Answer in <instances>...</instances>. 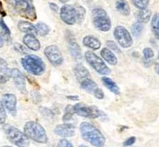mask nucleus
<instances>
[{"label": "nucleus", "instance_id": "nucleus-1", "mask_svg": "<svg viewBox=\"0 0 159 147\" xmlns=\"http://www.w3.org/2000/svg\"><path fill=\"white\" fill-rule=\"evenodd\" d=\"M80 132L83 139L96 147H103L105 145V137L92 124L83 122L80 125Z\"/></svg>", "mask_w": 159, "mask_h": 147}, {"label": "nucleus", "instance_id": "nucleus-2", "mask_svg": "<svg viewBox=\"0 0 159 147\" xmlns=\"http://www.w3.org/2000/svg\"><path fill=\"white\" fill-rule=\"evenodd\" d=\"M20 62L23 68L34 76H41L46 69L45 62L36 55H26L20 60Z\"/></svg>", "mask_w": 159, "mask_h": 147}, {"label": "nucleus", "instance_id": "nucleus-3", "mask_svg": "<svg viewBox=\"0 0 159 147\" xmlns=\"http://www.w3.org/2000/svg\"><path fill=\"white\" fill-rule=\"evenodd\" d=\"M24 133L33 141L39 144H46L48 142V136L45 129L35 121H29L24 126Z\"/></svg>", "mask_w": 159, "mask_h": 147}, {"label": "nucleus", "instance_id": "nucleus-4", "mask_svg": "<svg viewBox=\"0 0 159 147\" xmlns=\"http://www.w3.org/2000/svg\"><path fill=\"white\" fill-rule=\"evenodd\" d=\"M92 22L94 26L102 31V32H108L112 27L111 20L107 14V12L101 7L94 8L91 12Z\"/></svg>", "mask_w": 159, "mask_h": 147}, {"label": "nucleus", "instance_id": "nucleus-5", "mask_svg": "<svg viewBox=\"0 0 159 147\" xmlns=\"http://www.w3.org/2000/svg\"><path fill=\"white\" fill-rule=\"evenodd\" d=\"M5 132L8 140L15 145L19 147L29 146L30 145L29 138L25 135L24 132H22L19 129L12 127V126H7L5 129Z\"/></svg>", "mask_w": 159, "mask_h": 147}, {"label": "nucleus", "instance_id": "nucleus-6", "mask_svg": "<svg viewBox=\"0 0 159 147\" xmlns=\"http://www.w3.org/2000/svg\"><path fill=\"white\" fill-rule=\"evenodd\" d=\"M74 111L75 114L83 117H88V118H99L102 117H105L106 115L102 112L101 110L98 109L97 106L95 105H87L82 103H78L74 105Z\"/></svg>", "mask_w": 159, "mask_h": 147}, {"label": "nucleus", "instance_id": "nucleus-7", "mask_svg": "<svg viewBox=\"0 0 159 147\" xmlns=\"http://www.w3.org/2000/svg\"><path fill=\"white\" fill-rule=\"evenodd\" d=\"M85 59L88 62V63L99 74L107 76L111 73L110 68L107 66V64L94 52L92 51H87L85 52Z\"/></svg>", "mask_w": 159, "mask_h": 147}, {"label": "nucleus", "instance_id": "nucleus-8", "mask_svg": "<svg viewBox=\"0 0 159 147\" xmlns=\"http://www.w3.org/2000/svg\"><path fill=\"white\" fill-rule=\"evenodd\" d=\"M114 35L115 38L117 40L118 44L120 45V47H122L123 48H129L133 44V39L131 37V34H129L128 29L125 28L124 26L121 25L116 26L114 30Z\"/></svg>", "mask_w": 159, "mask_h": 147}, {"label": "nucleus", "instance_id": "nucleus-9", "mask_svg": "<svg viewBox=\"0 0 159 147\" xmlns=\"http://www.w3.org/2000/svg\"><path fill=\"white\" fill-rule=\"evenodd\" d=\"M14 8L21 17H23L27 20L34 21L37 17L36 11H35V8L33 5L32 0H25L22 3L16 6Z\"/></svg>", "mask_w": 159, "mask_h": 147}, {"label": "nucleus", "instance_id": "nucleus-10", "mask_svg": "<svg viewBox=\"0 0 159 147\" xmlns=\"http://www.w3.org/2000/svg\"><path fill=\"white\" fill-rule=\"evenodd\" d=\"M44 53H45V56L47 57V59L49 61V62L51 64H53L54 66H59L63 62V58H62L61 52L56 45L48 46L45 48Z\"/></svg>", "mask_w": 159, "mask_h": 147}, {"label": "nucleus", "instance_id": "nucleus-11", "mask_svg": "<svg viewBox=\"0 0 159 147\" xmlns=\"http://www.w3.org/2000/svg\"><path fill=\"white\" fill-rule=\"evenodd\" d=\"M61 19L68 25H73L77 21L75 7L71 5H64L60 11Z\"/></svg>", "mask_w": 159, "mask_h": 147}, {"label": "nucleus", "instance_id": "nucleus-12", "mask_svg": "<svg viewBox=\"0 0 159 147\" xmlns=\"http://www.w3.org/2000/svg\"><path fill=\"white\" fill-rule=\"evenodd\" d=\"M2 103L5 109L7 110L9 114L12 116L17 115V99L13 94H5L2 97Z\"/></svg>", "mask_w": 159, "mask_h": 147}, {"label": "nucleus", "instance_id": "nucleus-13", "mask_svg": "<svg viewBox=\"0 0 159 147\" xmlns=\"http://www.w3.org/2000/svg\"><path fill=\"white\" fill-rule=\"evenodd\" d=\"M75 126L73 124H70V123H64V124H61V125H58L55 130H54V132L61 136V137H63V138H68V137H72L74 136L75 134Z\"/></svg>", "mask_w": 159, "mask_h": 147}, {"label": "nucleus", "instance_id": "nucleus-14", "mask_svg": "<svg viewBox=\"0 0 159 147\" xmlns=\"http://www.w3.org/2000/svg\"><path fill=\"white\" fill-rule=\"evenodd\" d=\"M11 77L13 78L14 84L17 89L20 91H25V77L21 72L16 68L11 70Z\"/></svg>", "mask_w": 159, "mask_h": 147}, {"label": "nucleus", "instance_id": "nucleus-15", "mask_svg": "<svg viewBox=\"0 0 159 147\" xmlns=\"http://www.w3.org/2000/svg\"><path fill=\"white\" fill-rule=\"evenodd\" d=\"M23 43L25 44V46L34 50V51H37L40 49V42L39 40L34 36V34H26L23 36Z\"/></svg>", "mask_w": 159, "mask_h": 147}, {"label": "nucleus", "instance_id": "nucleus-16", "mask_svg": "<svg viewBox=\"0 0 159 147\" xmlns=\"http://www.w3.org/2000/svg\"><path fill=\"white\" fill-rule=\"evenodd\" d=\"M11 77V70L9 69L7 62L0 58V84H5Z\"/></svg>", "mask_w": 159, "mask_h": 147}, {"label": "nucleus", "instance_id": "nucleus-17", "mask_svg": "<svg viewBox=\"0 0 159 147\" xmlns=\"http://www.w3.org/2000/svg\"><path fill=\"white\" fill-rule=\"evenodd\" d=\"M83 45L92 50H97L101 48L102 43L96 36L89 34L83 38Z\"/></svg>", "mask_w": 159, "mask_h": 147}, {"label": "nucleus", "instance_id": "nucleus-18", "mask_svg": "<svg viewBox=\"0 0 159 147\" xmlns=\"http://www.w3.org/2000/svg\"><path fill=\"white\" fill-rule=\"evenodd\" d=\"M74 73H75V76L76 77V79L79 81V82H82L83 80L87 79V78H90V75H89V72L88 71V69L81 63H78L75 66L74 68Z\"/></svg>", "mask_w": 159, "mask_h": 147}, {"label": "nucleus", "instance_id": "nucleus-19", "mask_svg": "<svg viewBox=\"0 0 159 147\" xmlns=\"http://www.w3.org/2000/svg\"><path fill=\"white\" fill-rule=\"evenodd\" d=\"M18 28L20 32L22 33H26V34H37V30L35 25L32 24L29 21H20L18 23Z\"/></svg>", "mask_w": 159, "mask_h": 147}, {"label": "nucleus", "instance_id": "nucleus-20", "mask_svg": "<svg viewBox=\"0 0 159 147\" xmlns=\"http://www.w3.org/2000/svg\"><path fill=\"white\" fill-rule=\"evenodd\" d=\"M101 55L102 57L104 59V61L106 62H108L111 65H116L117 63V58L115 55V53L108 48H104L102 49L101 51Z\"/></svg>", "mask_w": 159, "mask_h": 147}, {"label": "nucleus", "instance_id": "nucleus-21", "mask_svg": "<svg viewBox=\"0 0 159 147\" xmlns=\"http://www.w3.org/2000/svg\"><path fill=\"white\" fill-rule=\"evenodd\" d=\"M102 81L103 83V85L113 93L116 94V95H119L120 94V90L118 88V86L116 85V83L115 81H113L111 78L107 77V76H103L102 78Z\"/></svg>", "mask_w": 159, "mask_h": 147}, {"label": "nucleus", "instance_id": "nucleus-22", "mask_svg": "<svg viewBox=\"0 0 159 147\" xmlns=\"http://www.w3.org/2000/svg\"><path fill=\"white\" fill-rule=\"evenodd\" d=\"M80 87L82 90H86L89 93H94V91L98 89L97 84L90 78H87L80 82Z\"/></svg>", "mask_w": 159, "mask_h": 147}, {"label": "nucleus", "instance_id": "nucleus-23", "mask_svg": "<svg viewBox=\"0 0 159 147\" xmlns=\"http://www.w3.org/2000/svg\"><path fill=\"white\" fill-rule=\"evenodd\" d=\"M116 9L121 14H123L124 16L129 15V13H130V7H129V3L126 0H117L116 1Z\"/></svg>", "mask_w": 159, "mask_h": 147}, {"label": "nucleus", "instance_id": "nucleus-24", "mask_svg": "<svg viewBox=\"0 0 159 147\" xmlns=\"http://www.w3.org/2000/svg\"><path fill=\"white\" fill-rule=\"evenodd\" d=\"M69 49H70V53H71V55L73 56L74 59L80 60L82 58L81 48H80L79 45L76 42H70Z\"/></svg>", "mask_w": 159, "mask_h": 147}, {"label": "nucleus", "instance_id": "nucleus-25", "mask_svg": "<svg viewBox=\"0 0 159 147\" xmlns=\"http://www.w3.org/2000/svg\"><path fill=\"white\" fill-rule=\"evenodd\" d=\"M151 11L150 9L148 8H145V9H142L138 12L137 14V18H138V21L139 22L141 23H146L149 21V20L151 19Z\"/></svg>", "mask_w": 159, "mask_h": 147}, {"label": "nucleus", "instance_id": "nucleus-26", "mask_svg": "<svg viewBox=\"0 0 159 147\" xmlns=\"http://www.w3.org/2000/svg\"><path fill=\"white\" fill-rule=\"evenodd\" d=\"M151 27H152V30H153L155 36L159 40V13H156L153 16Z\"/></svg>", "mask_w": 159, "mask_h": 147}, {"label": "nucleus", "instance_id": "nucleus-27", "mask_svg": "<svg viewBox=\"0 0 159 147\" xmlns=\"http://www.w3.org/2000/svg\"><path fill=\"white\" fill-rule=\"evenodd\" d=\"M35 27H36V30H37V34H39L42 36L47 35L49 33V31H50V28L48 27V25H47L46 23L41 22V21L37 22L35 24Z\"/></svg>", "mask_w": 159, "mask_h": 147}, {"label": "nucleus", "instance_id": "nucleus-28", "mask_svg": "<svg viewBox=\"0 0 159 147\" xmlns=\"http://www.w3.org/2000/svg\"><path fill=\"white\" fill-rule=\"evenodd\" d=\"M143 30V23H141V22H136L131 27L132 34L135 37H139L142 34Z\"/></svg>", "mask_w": 159, "mask_h": 147}, {"label": "nucleus", "instance_id": "nucleus-29", "mask_svg": "<svg viewBox=\"0 0 159 147\" xmlns=\"http://www.w3.org/2000/svg\"><path fill=\"white\" fill-rule=\"evenodd\" d=\"M75 11H76V17H77V21L78 22H81L84 18H85V14H86V10L85 8L80 6V5H75Z\"/></svg>", "mask_w": 159, "mask_h": 147}, {"label": "nucleus", "instance_id": "nucleus-30", "mask_svg": "<svg viewBox=\"0 0 159 147\" xmlns=\"http://www.w3.org/2000/svg\"><path fill=\"white\" fill-rule=\"evenodd\" d=\"M75 114V111H74V105H67L66 108H65V112H64V116L62 117V120L65 122V121H68L70 120L73 116Z\"/></svg>", "mask_w": 159, "mask_h": 147}, {"label": "nucleus", "instance_id": "nucleus-31", "mask_svg": "<svg viewBox=\"0 0 159 147\" xmlns=\"http://www.w3.org/2000/svg\"><path fill=\"white\" fill-rule=\"evenodd\" d=\"M149 1L150 0H132V3L137 8L142 10V9L147 8V7L149 5Z\"/></svg>", "mask_w": 159, "mask_h": 147}, {"label": "nucleus", "instance_id": "nucleus-32", "mask_svg": "<svg viewBox=\"0 0 159 147\" xmlns=\"http://www.w3.org/2000/svg\"><path fill=\"white\" fill-rule=\"evenodd\" d=\"M6 119H7L6 110H5V107H4L2 102L0 101V124H4L6 122Z\"/></svg>", "mask_w": 159, "mask_h": 147}, {"label": "nucleus", "instance_id": "nucleus-33", "mask_svg": "<svg viewBox=\"0 0 159 147\" xmlns=\"http://www.w3.org/2000/svg\"><path fill=\"white\" fill-rule=\"evenodd\" d=\"M155 53H154V50L150 48H146L143 49V57L146 59V60H150L154 57Z\"/></svg>", "mask_w": 159, "mask_h": 147}, {"label": "nucleus", "instance_id": "nucleus-34", "mask_svg": "<svg viewBox=\"0 0 159 147\" xmlns=\"http://www.w3.org/2000/svg\"><path fill=\"white\" fill-rule=\"evenodd\" d=\"M14 48L19 53H21V54H26L27 53V49L23 46H21L20 44H19V43H15L14 44Z\"/></svg>", "mask_w": 159, "mask_h": 147}, {"label": "nucleus", "instance_id": "nucleus-35", "mask_svg": "<svg viewBox=\"0 0 159 147\" xmlns=\"http://www.w3.org/2000/svg\"><path fill=\"white\" fill-rule=\"evenodd\" d=\"M57 147H74V146H73V145H72L69 141H67L66 139H61V140L59 142L58 146Z\"/></svg>", "mask_w": 159, "mask_h": 147}, {"label": "nucleus", "instance_id": "nucleus-36", "mask_svg": "<svg viewBox=\"0 0 159 147\" xmlns=\"http://www.w3.org/2000/svg\"><path fill=\"white\" fill-rule=\"evenodd\" d=\"M106 45H107L108 48H111V49H113V50H115L116 52H120V49L117 48V46H116V44L115 42H113V41H107L106 42Z\"/></svg>", "mask_w": 159, "mask_h": 147}, {"label": "nucleus", "instance_id": "nucleus-37", "mask_svg": "<svg viewBox=\"0 0 159 147\" xmlns=\"http://www.w3.org/2000/svg\"><path fill=\"white\" fill-rule=\"evenodd\" d=\"M94 96L97 98V99H99V100H102V99H103L104 98V93H103V91L100 89V88H98L95 91H94Z\"/></svg>", "mask_w": 159, "mask_h": 147}, {"label": "nucleus", "instance_id": "nucleus-38", "mask_svg": "<svg viewBox=\"0 0 159 147\" xmlns=\"http://www.w3.org/2000/svg\"><path fill=\"white\" fill-rule=\"evenodd\" d=\"M135 142H136V138H135V137H133V136H132V137H129V139H127V140L124 142V146H131V145H133L135 144Z\"/></svg>", "mask_w": 159, "mask_h": 147}, {"label": "nucleus", "instance_id": "nucleus-39", "mask_svg": "<svg viewBox=\"0 0 159 147\" xmlns=\"http://www.w3.org/2000/svg\"><path fill=\"white\" fill-rule=\"evenodd\" d=\"M0 25L2 26L3 30H4V31H5V32L9 35V34H10V31H9V29L7 28V26L5 24V22H4V21H3V20H1V21H0Z\"/></svg>", "mask_w": 159, "mask_h": 147}, {"label": "nucleus", "instance_id": "nucleus-40", "mask_svg": "<svg viewBox=\"0 0 159 147\" xmlns=\"http://www.w3.org/2000/svg\"><path fill=\"white\" fill-rule=\"evenodd\" d=\"M7 1H8V3H10V4L15 7L16 6H18L19 4L22 3V2L25 1V0H7Z\"/></svg>", "mask_w": 159, "mask_h": 147}, {"label": "nucleus", "instance_id": "nucleus-41", "mask_svg": "<svg viewBox=\"0 0 159 147\" xmlns=\"http://www.w3.org/2000/svg\"><path fill=\"white\" fill-rule=\"evenodd\" d=\"M48 5H49L50 8H51L53 11H55V12H58V11H59V7H58L55 3H49Z\"/></svg>", "mask_w": 159, "mask_h": 147}, {"label": "nucleus", "instance_id": "nucleus-42", "mask_svg": "<svg viewBox=\"0 0 159 147\" xmlns=\"http://www.w3.org/2000/svg\"><path fill=\"white\" fill-rule=\"evenodd\" d=\"M0 35L3 37V38H5V37H7V38H8V34L3 30V28H2V26L0 25Z\"/></svg>", "mask_w": 159, "mask_h": 147}, {"label": "nucleus", "instance_id": "nucleus-43", "mask_svg": "<svg viewBox=\"0 0 159 147\" xmlns=\"http://www.w3.org/2000/svg\"><path fill=\"white\" fill-rule=\"evenodd\" d=\"M0 14H1L3 17H5V16L7 15V13H6V11H5V8H4V7H3V4H2L1 0H0Z\"/></svg>", "mask_w": 159, "mask_h": 147}, {"label": "nucleus", "instance_id": "nucleus-44", "mask_svg": "<svg viewBox=\"0 0 159 147\" xmlns=\"http://www.w3.org/2000/svg\"><path fill=\"white\" fill-rule=\"evenodd\" d=\"M67 98L70 99V100H74V101H77L78 100V97L77 96H68Z\"/></svg>", "mask_w": 159, "mask_h": 147}, {"label": "nucleus", "instance_id": "nucleus-45", "mask_svg": "<svg viewBox=\"0 0 159 147\" xmlns=\"http://www.w3.org/2000/svg\"><path fill=\"white\" fill-rule=\"evenodd\" d=\"M3 45H4V38L0 35V48L3 47Z\"/></svg>", "mask_w": 159, "mask_h": 147}, {"label": "nucleus", "instance_id": "nucleus-46", "mask_svg": "<svg viewBox=\"0 0 159 147\" xmlns=\"http://www.w3.org/2000/svg\"><path fill=\"white\" fill-rule=\"evenodd\" d=\"M61 3H62V4H65V3H67L68 1H70V0H59Z\"/></svg>", "mask_w": 159, "mask_h": 147}, {"label": "nucleus", "instance_id": "nucleus-47", "mask_svg": "<svg viewBox=\"0 0 159 147\" xmlns=\"http://www.w3.org/2000/svg\"><path fill=\"white\" fill-rule=\"evenodd\" d=\"M79 147H88V146H86V145H80Z\"/></svg>", "mask_w": 159, "mask_h": 147}, {"label": "nucleus", "instance_id": "nucleus-48", "mask_svg": "<svg viewBox=\"0 0 159 147\" xmlns=\"http://www.w3.org/2000/svg\"><path fill=\"white\" fill-rule=\"evenodd\" d=\"M87 1H88V2H91L92 0H87Z\"/></svg>", "mask_w": 159, "mask_h": 147}, {"label": "nucleus", "instance_id": "nucleus-49", "mask_svg": "<svg viewBox=\"0 0 159 147\" xmlns=\"http://www.w3.org/2000/svg\"><path fill=\"white\" fill-rule=\"evenodd\" d=\"M4 147H11V146H4Z\"/></svg>", "mask_w": 159, "mask_h": 147}, {"label": "nucleus", "instance_id": "nucleus-50", "mask_svg": "<svg viewBox=\"0 0 159 147\" xmlns=\"http://www.w3.org/2000/svg\"><path fill=\"white\" fill-rule=\"evenodd\" d=\"M158 59H159V53H158Z\"/></svg>", "mask_w": 159, "mask_h": 147}]
</instances>
